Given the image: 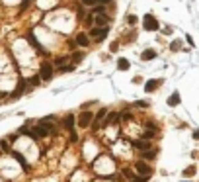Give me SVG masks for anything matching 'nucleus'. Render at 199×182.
Returning a JSON list of instances; mask_svg holds the SVG:
<instances>
[{"label": "nucleus", "mask_w": 199, "mask_h": 182, "mask_svg": "<svg viewBox=\"0 0 199 182\" xmlns=\"http://www.w3.org/2000/svg\"><path fill=\"white\" fill-rule=\"evenodd\" d=\"M53 74H55V69H53L51 63H43L41 69H39V78L41 80H51Z\"/></svg>", "instance_id": "1"}, {"label": "nucleus", "mask_w": 199, "mask_h": 182, "mask_svg": "<svg viewBox=\"0 0 199 182\" xmlns=\"http://www.w3.org/2000/svg\"><path fill=\"white\" fill-rule=\"evenodd\" d=\"M143 24H144V30H148V31H156L160 26H158V20L154 18V16H150V14H147L143 18Z\"/></svg>", "instance_id": "2"}, {"label": "nucleus", "mask_w": 199, "mask_h": 182, "mask_svg": "<svg viewBox=\"0 0 199 182\" xmlns=\"http://www.w3.org/2000/svg\"><path fill=\"white\" fill-rule=\"evenodd\" d=\"M105 116H107V108H100L98 114H96V117H94V124H92L94 129H98V127L104 124V117H105Z\"/></svg>", "instance_id": "3"}, {"label": "nucleus", "mask_w": 199, "mask_h": 182, "mask_svg": "<svg viewBox=\"0 0 199 182\" xmlns=\"http://www.w3.org/2000/svg\"><path fill=\"white\" fill-rule=\"evenodd\" d=\"M92 117H94L92 112L84 110V112H82V116L78 117V125H80V127H90V120H92Z\"/></svg>", "instance_id": "4"}, {"label": "nucleus", "mask_w": 199, "mask_h": 182, "mask_svg": "<svg viewBox=\"0 0 199 182\" xmlns=\"http://www.w3.org/2000/svg\"><path fill=\"white\" fill-rule=\"evenodd\" d=\"M107 31H109V28H104V30H101V28H96V26H94V28L90 30L88 35H90V37H98V39H105Z\"/></svg>", "instance_id": "5"}, {"label": "nucleus", "mask_w": 199, "mask_h": 182, "mask_svg": "<svg viewBox=\"0 0 199 182\" xmlns=\"http://www.w3.org/2000/svg\"><path fill=\"white\" fill-rule=\"evenodd\" d=\"M74 43H78L80 47H88L90 45V35L84 34V31H80V34L76 35V39H74Z\"/></svg>", "instance_id": "6"}, {"label": "nucleus", "mask_w": 199, "mask_h": 182, "mask_svg": "<svg viewBox=\"0 0 199 182\" xmlns=\"http://www.w3.org/2000/svg\"><path fill=\"white\" fill-rule=\"evenodd\" d=\"M135 170H137L139 174H143V176H148L150 174V167L144 163V160H139V163L135 164Z\"/></svg>", "instance_id": "7"}, {"label": "nucleus", "mask_w": 199, "mask_h": 182, "mask_svg": "<svg viewBox=\"0 0 199 182\" xmlns=\"http://www.w3.org/2000/svg\"><path fill=\"white\" fill-rule=\"evenodd\" d=\"M33 131H35V135H37V137H47V135L51 133V131H49V127H47V125H41V124H39V125H35V127H33Z\"/></svg>", "instance_id": "8"}, {"label": "nucleus", "mask_w": 199, "mask_h": 182, "mask_svg": "<svg viewBox=\"0 0 199 182\" xmlns=\"http://www.w3.org/2000/svg\"><path fill=\"white\" fill-rule=\"evenodd\" d=\"M25 39H28V43H29V45H33L37 51H41V53H43V47L39 45V41H37V37H35L33 34H31V31H29L28 35H25Z\"/></svg>", "instance_id": "9"}, {"label": "nucleus", "mask_w": 199, "mask_h": 182, "mask_svg": "<svg viewBox=\"0 0 199 182\" xmlns=\"http://www.w3.org/2000/svg\"><path fill=\"white\" fill-rule=\"evenodd\" d=\"M117 120H119V114L111 112L109 116H105V120H104V124H101V125H115V124H117Z\"/></svg>", "instance_id": "10"}, {"label": "nucleus", "mask_w": 199, "mask_h": 182, "mask_svg": "<svg viewBox=\"0 0 199 182\" xmlns=\"http://www.w3.org/2000/svg\"><path fill=\"white\" fill-rule=\"evenodd\" d=\"M24 92H25V80L21 78V80H20V84H18V88H16L14 92H12V98H20V96L24 94Z\"/></svg>", "instance_id": "11"}, {"label": "nucleus", "mask_w": 199, "mask_h": 182, "mask_svg": "<svg viewBox=\"0 0 199 182\" xmlns=\"http://www.w3.org/2000/svg\"><path fill=\"white\" fill-rule=\"evenodd\" d=\"M107 22H109V18H107L105 14H100V16H96V18H94V26H96V28H100V26H105Z\"/></svg>", "instance_id": "12"}, {"label": "nucleus", "mask_w": 199, "mask_h": 182, "mask_svg": "<svg viewBox=\"0 0 199 182\" xmlns=\"http://www.w3.org/2000/svg\"><path fill=\"white\" fill-rule=\"evenodd\" d=\"M154 57H156V51H154V49H144V51L141 53V59H143V61H152Z\"/></svg>", "instance_id": "13"}, {"label": "nucleus", "mask_w": 199, "mask_h": 182, "mask_svg": "<svg viewBox=\"0 0 199 182\" xmlns=\"http://www.w3.org/2000/svg\"><path fill=\"white\" fill-rule=\"evenodd\" d=\"M133 147L135 149H141V151H148L150 149V143L144 139V141H133Z\"/></svg>", "instance_id": "14"}, {"label": "nucleus", "mask_w": 199, "mask_h": 182, "mask_svg": "<svg viewBox=\"0 0 199 182\" xmlns=\"http://www.w3.org/2000/svg\"><path fill=\"white\" fill-rule=\"evenodd\" d=\"M63 127H67L68 131H72L74 129V117L72 116H67V117H64V121H63Z\"/></svg>", "instance_id": "15"}, {"label": "nucleus", "mask_w": 199, "mask_h": 182, "mask_svg": "<svg viewBox=\"0 0 199 182\" xmlns=\"http://www.w3.org/2000/svg\"><path fill=\"white\" fill-rule=\"evenodd\" d=\"M180 104V92H174L168 98V106H172V108H174V106H178Z\"/></svg>", "instance_id": "16"}, {"label": "nucleus", "mask_w": 199, "mask_h": 182, "mask_svg": "<svg viewBox=\"0 0 199 182\" xmlns=\"http://www.w3.org/2000/svg\"><path fill=\"white\" fill-rule=\"evenodd\" d=\"M158 84H160V80H154V78H152V80H148V82L144 84V90H147V92H152V90L156 88Z\"/></svg>", "instance_id": "17"}, {"label": "nucleus", "mask_w": 199, "mask_h": 182, "mask_svg": "<svg viewBox=\"0 0 199 182\" xmlns=\"http://www.w3.org/2000/svg\"><path fill=\"white\" fill-rule=\"evenodd\" d=\"M129 67H131V63H129L127 59H119V61H117V69H119V71H127Z\"/></svg>", "instance_id": "18"}, {"label": "nucleus", "mask_w": 199, "mask_h": 182, "mask_svg": "<svg viewBox=\"0 0 199 182\" xmlns=\"http://www.w3.org/2000/svg\"><path fill=\"white\" fill-rule=\"evenodd\" d=\"M71 59H72V63H74V65H76V63H80V61L84 59V53H80V51H74L72 55H71Z\"/></svg>", "instance_id": "19"}, {"label": "nucleus", "mask_w": 199, "mask_h": 182, "mask_svg": "<svg viewBox=\"0 0 199 182\" xmlns=\"http://www.w3.org/2000/svg\"><path fill=\"white\" fill-rule=\"evenodd\" d=\"M92 14H96V16L105 14V6H104V4H96V6L92 8Z\"/></svg>", "instance_id": "20"}, {"label": "nucleus", "mask_w": 199, "mask_h": 182, "mask_svg": "<svg viewBox=\"0 0 199 182\" xmlns=\"http://www.w3.org/2000/svg\"><path fill=\"white\" fill-rule=\"evenodd\" d=\"M68 59H71V57H67V55L57 57V59H55V65H57V67H63V65H67V63H68Z\"/></svg>", "instance_id": "21"}, {"label": "nucleus", "mask_w": 199, "mask_h": 182, "mask_svg": "<svg viewBox=\"0 0 199 182\" xmlns=\"http://www.w3.org/2000/svg\"><path fill=\"white\" fill-rule=\"evenodd\" d=\"M12 157L20 160V163H21V167H24V170H28V163H25V159H24V157H21V155H20V153H16V151H14V153H12Z\"/></svg>", "instance_id": "22"}, {"label": "nucleus", "mask_w": 199, "mask_h": 182, "mask_svg": "<svg viewBox=\"0 0 199 182\" xmlns=\"http://www.w3.org/2000/svg\"><path fill=\"white\" fill-rule=\"evenodd\" d=\"M156 157V151L154 149H148V151H144V155H143V159H154Z\"/></svg>", "instance_id": "23"}, {"label": "nucleus", "mask_w": 199, "mask_h": 182, "mask_svg": "<svg viewBox=\"0 0 199 182\" xmlns=\"http://www.w3.org/2000/svg\"><path fill=\"white\" fill-rule=\"evenodd\" d=\"M74 71V65H63V67H59V73H71Z\"/></svg>", "instance_id": "24"}, {"label": "nucleus", "mask_w": 199, "mask_h": 182, "mask_svg": "<svg viewBox=\"0 0 199 182\" xmlns=\"http://www.w3.org/2000/svg\"><path fill=\"white\" fill-rule=\"evenodd\" d=\"M133 106H135V108H148V102L147 100H137Z\"/></svg>", "instance_id": "25"}, {"label": "nucleus", "mask_w": 199, "mask_h": 182, "mask_svg": "<svg viewBox=\"0 0 199 182\" xmlns=\"http://www.w3.org/2000/svg\"><path fill=\"white\" fill-rule=\"evenodd\" d=\"M154 135H156V133H154V131H150V129H148V131H144V133H143V139H147V141H148V139H152Z\"/></svg>", "instance_id": "26"}, {"label": "nucleus", "mask_w": 199, "mask_h": 182, "mask_svg": "<svg viewBox=\"0 0 199 182\" xmlns=\"http://www.w3.org/2000/svg\"><path fill=\"white\" fill-rule=\"evenodd\" d=\"M193 174H195V167H189L184 170V176H193Z\"/></svg>", "instance_id": "27"}, {"label": "nucleus", "mask_w": 199, "mask_h": 182, "mask_svg": "<svg viewBox=\"0 0 199 182\" xmlns=\"http://www.w3.org/2000/svg\"><path fill=\"white\" fill-rule=\"evenodd\" d=\"M147 178H148V176H133L131 182H147Z\"/></svg>", "instance_id": "28"}, {"label": "nucleus", "mask_w": 199, "mask_h": 182, "mask_svg": "<svg viewBox=\"0 0 199 182\" xmlns=\"http://www.w3.org/2000/svg\"><path fill=\"white\" fill-rule=\"evenodd\" d=\"M119 117H121V120H123V121H127V120H133V116H131V114H129V112H127V114H125V112H123V114H121Z\"/></svg>", "instance_id": "29"}, {"label": "nucleus", "mask_w": 199, "mask_h": 182, "mask_svg": "<svg viewBox=\"0 0 199 182\" xmlns=\"http://www.w3.org/2000/svg\"><path fill=\"white\" fill-rule=\"evenodd\" d=\"M82 4L84 6H96L98 2H96V0H82Z\"/></svg>", "instance_id": "30"}, {"label": "nucleus", "mask_w": 199, "mask_h": 182, "mask_svg": "<svg viewBox=\"0 0 199 182\" xmlns=\"http://www.w3.org/2000/svg\"><path fill=\"white\" fill-rule=\"evenodd\" d=\"M84 14H86V12H84V8L80 6V8L76 10V16H78V20H82V18H84Z\"/></svg>", "instance_id": "31"}, {"label": "nucleus", "mask_w": 199, "mask_h": 182, "mask_svg": "<svg viewBox=\"0 0 199 182\" xmlns=\"http://www.w3.org/2000/svg\"><path fill=\"white\" fill-rule=\"evenodd\" d=\"M170 49H172V51H178V49H180V43H178V41H174V43H170Z\"/></svg>", "instance_id": "32"}, {"label": "nucleus", "mask_w": 199, "mask_h": 182, "mask_svg": "<svg viewBox=\"0 0 199 182\" xmlns=\"http://www.w3.org/2000/svg\"><path fill=\"white\" fill-rule=\"evenodd\" d=\"M147 127H148L150 131H154V129H156V124H154V121H148V124H147Z\"/></svg>", "instance_id": "33"}, {"label": "nucleus", "mask_w": 199, "mask_h": 182, "mask_svg": "<svg viewBox=\"0 0 199 182\" xmlns=\"http://www.w3.org/2000/svg\"><path fill=\"white\" fill-rule=\"evenodd\" d=\"M20 135H18V133H10V135H8V141H16V139H18Z\"/></svg>", "instance_id": "34"}, {"label": "nucleus", "mask_w": 199, "mask_h": 182, "mask_svg": "<svg viewBox=\"0 0 199 182\" xmlns=\"http://www.w3.org/2000/svg\"><path fill=\"white\" fill-rule=\"evenodd\" d=\"M127 22H129V24H137V16H129Z\"/></svg>", "instance_id": "35"}, {"label": "nucleus", "mask_w": 199, "mask_h": 182, "mask_svg": "<svg viewBox=\"0 0 199 182\" xmlns=\"http://www.w3.org/2000/svg\"><path fill=\"white\" fill-rule=\"evenodd\" d=\"M39 80H41L39 77H33V78H31V80H29V84H37V82H39Z\"/></svg>", "instance_id": "36"}, {"label": "nucleus", "mask_w": 199, "mask_h": 182, "mask_svg": "<svg viewBox=\"0 0 199 182\" xmlns=\"http://www.w3.org/2000/svg\"><path fill=\"white\" fill-rule=\"evenodd\" d=\"M28 6H29V0H24V2H21V10H25Z\"/></svg>", "instance_id": "37"}, {"label": "nucleus", "mask_w": 199, "mask_h": 182, "mask_svg": "<svg viewBox=\"0 0 199 182\" xmlns=\"http://www.w3.org/2000/svg\"><path fill=\"white\" fill-rule=\"evenodd\" d=\"M0 147H2L4 151H8V141H2V143H0Z\"/></svg>", "instance_id": "38"}, {"label": "nucleus", "mask_w": 199, "mask_h": 182, "mask_svg": "<svg viewBox=\"0 0 199 182\" xmlns=\"http://www.w3.org/2000/svg\"><path fill=\"white\" fill-rule=\"evenodd\" d=\"M92 104H94V102H86V104H82V110H88V108H90Z\"/></svg>", "instance_id": "39"}, {"label": "nucleus", "mask_w": 199, "mask_h": 182, "mask_svg": "<svg viewBox=\"0 0 199 182\" xmlns=\"http://www.w3.org/2000/svg\"><path fill=\"white\" fill-rule=\"evenodd\" d=\"M96 2H98V4H104V6H105V4H109L111 0H96Z\"/></svg>", "instance_id": "40"}, {"label": "nucleus", "mask_w": 199, "mask_h": 182, "mask_svg": "<svg viewBox=\"0 0 199 182\" xmlns=\"http://www.w3.org/2000/svg\"><path fill=\"white\" fill-rule=\"evenodd\" d=\"M193 137H195V139H199V129H197L195 133H193Z\"/></svg>", "instance_id": "41"}]
</instances>
